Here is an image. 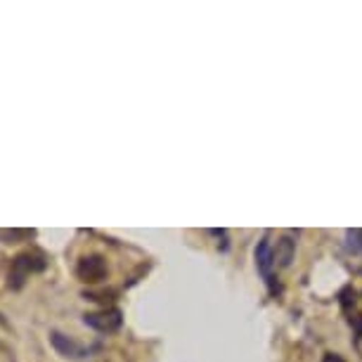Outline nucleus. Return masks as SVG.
Here are the masks:
<instances>
[{
  "label": "nucleus",
  "mask_w": 362,
  "mask_h": 362,
  "mask_svg": "<svg viewBox=\"0 0 362 362\" xmlns=\"http://www.w3.org/2000/svg\"><path fill=\"white\" fill-rule=\"evenodd\" d=\"M107 275L109 268L102 256H83L76 265V277L86 284H100L102 279H107Z\"/></svg>",
  "instance_id": "obj_3"
},
{
  "label": "nucleus",
  "mask_w": 362,
  "mask_h": 362,
  "mask_svg": "<svg viewBox=\"0 0 362 362\" xmlns=\"http://www.w3.org/2000/svg\"><path fill=\"white\" fill-rule=\"evenodd\" d=\"M322 362H346L344 358H341L339 353H325V358H322Z\"/></svg>",
  "instance_id": "obj_10"
},
{
  "label": "nucleus",
  "mask_w": 362,
  "mask_h": 362,
  "mask_svg": "<svg viewBox=\"0 0 362 362\" xmlns=\"http://www.w3.org/2000/svg\"><path fill=\"white\" fill-rule=\"evenodd\" d=\"M33 235H36L33 230H0V242L17 244V242H24V239H31Z\"/></svg>",
  "instance_id": "obj_7"
},
{
  "label": "nucleus",
  "mask_w": 362,
  "mask_h": 362,
  "mask_svg": "<svg viewBox=\"0 0 362 362\" xmlns=\"http://www.w3.org/2000/svg\"><path fill=\"white\" fill-rule=\"evenodd\" d=\"M50 341H52L54 351L62 353L64 358H86V355H88V351L78 344L76 339L66 337V334H62V332H52Z\"/></svg>",
  "instance_id": "obj_5"
},
{
  "label": "nucleus",
  "mask_w": 362,
  "mask_h": 362,
  "mask_svg": "<svg viewBox=\"0 0 362 362\" xmlns=\"http://www.w3.org/2000/svg\"><path fill=\"white\" fill-rule=\"evenodd\" d=\"M45 258L40 254H33V251H26V254H19L15 261H12L10 268V286L12 289H22L26 277L33 275V272L45 270Z\"/></svg>",
  "instance_id": "obj_1"
},
{
  "label": "nucleus",
  "mask_w": 362,
  "mask_h": 362,
  "mask_svg": "<svg viewBox=\"0 0 362 362\" xmlns=\"http://www.w3.org/2000/svg\"><path fill=\"white\" fill-rule=\"evenodd\" d=\"M83 322L100 334H114V332L121 329V325H124V313H121L119 308H105V310H98V313H86Z\"/></svg>",
  "instance_id": "obj_2"
},
{
  "label": "nucleus",
  "mask_w": 362,
  "mask_h": 362,
  "mask_svg": "<svg viewBox=\"0 0 362 362\" xmlns=\"http://www.w3.org/2000/svg\"><path fill=\"white\" fill-rule=\"evenodd\" d=\"M293 251H296V242L289 237L277 239V249H275V265L279 268H289L293 261Z\"/></svg>",
  "instance_id": "obj_6"
},
{
  "label": "nucleus",
  "mask_w": 362,
  "mask_h": 362,
  "mask_svg": "<svg viewBox=\"0 0 362 362\" xmlns=\"http://www.w3.org/2000/svg\"><path fill=\"white\" fill-rule=\"evenodd\" d=\"M351 325L355 327V334H358V339H355V344L360 346V341H362V315L351 317Z\"/></svg>",
  "instance_id": "obj_9"
},
{
  "label": "nucleus",
  "mask_w": 362,
  "mask_h": 362,
  "mask_svg": "<svg viewBox=\"0 0 362 362\" xmlns=\"http://www.w3.org/2000/svg\"><path fill=\"white\" fill-rule=\"evenodd\" d=\"M256 268L265 277V282L270 284V291H275V284H272V279H275L272 277V268H275V249H272L268 237L261 239L256 247Z\"/></svg>",
  "instance_id": "obj_4"
},
{
  "label": "nucleus",
  "mask_w": 362,
  "mask_h": 362,
  "mask_svg": "<svg viewBox=\"0 0 362 362\" xmlns=\"http://www.w3.org/2000/svg\"><path fill=\"white\" fill-rule=\"evenodd\" d=\"M346 247L353 254H362V230H348L346 232Z\"/></svg>",
  "instance_id": "obj_8"
}]
</instances>
